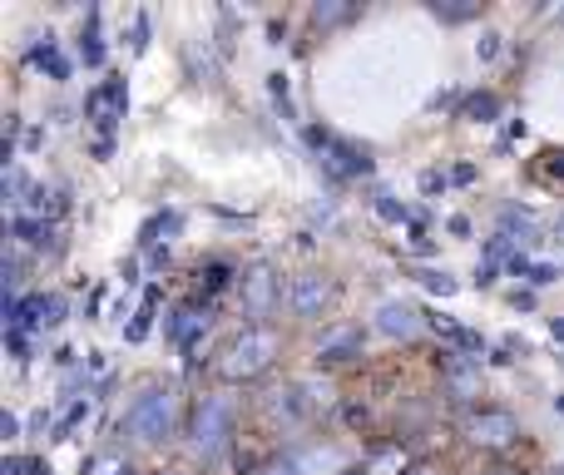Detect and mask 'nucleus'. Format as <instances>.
<instances>
[{
  "mask_svg": "<svg viewBox=\"0 0 564 475\" xmlns=\"http://www.w3.org/2000/svg\"><path fill=\"white\" fill-rule=\"evenodd\" d=\"M178 427V391L174 381H144L139 387V397L129 401L124 421H119V431H129L134 441H144V446H164L169 436H174Z\"/></svg>",
  "mask_w": 564,
  "mask_h": 475,
  "instance_id": "nucleus-1",
  "label": "nucleus"
},
{
  "mask_svg": "<svg viewBox=\"0 0 564 475\" xmlns=\"http://www.w3.org/2000/svg\"><path fill=\"white\" fill-rule=\"evenodd\" d=\"M278 352H282L278 332L263 327V322H253V327H243L238 337L224 342V352H218V377L224 381H253L273 367Z\"/></svg>",
  "mask_w": 564,
  "mask_h": 475,
  "instance_id": "nucleus-2",
  "label": "nucleus"
},
{
  "mask_svg": "<svg viewBox=\"0 0 564 475\" xmlns=\"http://www.w3.org/2000/svg\"><path fill=\"white\" fill-rule=\"evenodd\" d=\"M228 441H234V401L228 397H198L194 407V421H188V446H194V456L204 461H218L228 451Z\"/></svg>",
  "mask_w": 564,
  "mask_h": 475,
  "instance_id": "nucleus-3",
  "label": "nucleus"
},
{
  "mask_svg": "<svg viewBox=\"0 0 564 475\" xmlns=\"http://www.w3.org/2000/svg\"><path fill=\"white\" fill-rule=\"evenodd\" d=\"M307 139H312V149H317V164L327 179H361L371 169L367 149L351 144V139H337L332 129H307Z\"/></svg>",
  "mask_w": 564,
  "mask_h": 475,
  "instance_id": "nucleus-4",
  "label": "nucleus"
},
{
  "mask_svg": "<svg viewBox=\"0 0 564 475\" xmlns=\"http://www.w3.org/2000/svg\"><path fill=\"white\" fill-rule=\"evenodd\" d=\"M460 431H466V441H470V446H480V451H506V446H516V441H520V421L510 417L506 407L470 411Z\"/></svg>",
  "mask_w": 564,
  "mask_h": 475,
  "instance_id": "nucleus-5",
  "label": "nucleus"
},
{
  "mask_svg": "<svg viewBox=\"0 0 564 475\" xmlns=\"http://www.w3.org/2000/svg\"><path fill=\"white\" fill-rule=\"evenodd\" d=\"M278 298H282V282L268 262H253V268L238 272V307H243L248 317H268V312L278 307Z\"/></svg>",
  "mask_w": 564,
  "mask_h": 475,
  "instance_id": "nucleus-6",
  "label": "nucleus"
},
{
  "mask_svg": "<svg viewBox=\"0 0 564 475\" xmlns=\"http://www.w3.org/2000/svg\"><path fill=\"white\" fill-rule=\"evenodd\" d=\"M332 298H337V282H332L327 272H302V278H292V292H288L292 312L307 322H317L322 312L332 307Z\"/></svg>",
  "mask_w": 564,
  "mask_h": 475,
  "instance_id": "nucleus-7",
  "label": "nucleus"
},
{
  "mask_svg": "<svg viewBox=\"0 0 564 475\" xmlns=\"http://www.w3.org/2000/svg\"><path fill=\"white\" fill-rule=\"evenodd\" d=\"M124 109H129V89H124V79L119 75L99 79V85L85 95V115L95 119L99 129H115L119 119H124Z\"/></svg>",
  "mask_w": 564,
  "mask_h": 475,
  "instance_id": "nucleus-8",
  "label": "nucleus"
},
{
  "mask_svg": "<svg viewBox=\"0 0 564 475\" xmlns=\"http://www.w3.org/2000/svg\"><path fill=\"white\" fill-rule=\"evenodd\" d=\"M268 417L278 421L282 431H292V427H302V421L312 417V401H307V387H278V391H268Z\"/></svg>",
  "mask_w": 564,
  "mask_h": 475,
  "instance_id": "nucleus-9",
  "label": "nucleus"
},
{
  "mask_svg": "<svg viewBox=\"0 0 564 475\" xmlns=\"http://www.w3.org/2000/svg\"><path fill=\"white\" fill-rule=\"evenodd\" d=\"M441 377L456 397H476L480 391V357H466V352H441Z\"/></svg>",
  "mask_w": 564,
  "mask_h": 475,
  "instance_id": "nucleus-10",
  "label": "nucleus"
},
{
  "mask_svg": "<svg viewBox=\"0 0 564 475\" xmlns=\"http://www.w3.org/2000/svg\"><path fill=\"white\" fill-rule=\"evenodd\" d=\"M421 317H426V312H416L411 302H397V298L377 307V327L387 332V337H401V342L416 337V332H421Z\"/></svg>",
  "mask_w": 564,
  "mask_h": 475,
  "instance_id": "nucleus-11",
  "label": "nucleus"
},
{
  "mask_svg": "<svg viewBox=\"0 0 564 475\" xmlns=\"http://www.w3.org/2000/svg\"><path fill=\"white\" fill-rule=\"evenodd\" d=\"M361 357V327H332L327 337L317 342V361L322 367H341V361Z\"/></svg>",
  "mask_w": 564,
  "mask_h": 475,
  "instance_id": "nucleus-12",
  "label": "nucleus"
},
{
  "mask_svg": "<svg viewBox=\"0 0 564 475\" xmlns=\"http://www.w3.org/2000/svg\"><path fill=\"white\" fill-rule=\"evenodd\" d=\"M431 327H436L441 337L451 342V347H460V352H466V357H480V332L460 327V322H451V317H431Z\"/></svg>",
  "mask_w": 564,
  "mask_h": 475,
  "instance_id": "nucleus-13",
  "label": "nucleus"
},
{
  "mask_svg": "<svg viewBox=\"0 0 564 475\" xmlns=\"http://www.w3.org/2000/svg\"><path fill=\"white\" fill-rule=\"evenodd\" d=\"M30 60H35V65H45L55 79H65V75H69V60L59 55V45H55V35H50V30L35 40V45H30Z\"/></svg>",
  "mask_w": 564,
  "mask_h": 475,
  "instance_id": "nucleus-14",
  "label": "nucleus"
},
{
  "mask_svg": "<svg viewBox=\"0 0 564 475\" xmlns=\"http://www.w3.org/2000/svg\"><path fill=\"white\" fill-rule=\"evenodd\" d=\"M361 471H367V475H406L411 466H406V451H401V446H377Z\"/></svg>",
  "mask_w": 564,
  "mask_h": 475,
  "instance_id": "nucleus-15",
  "label": "nucleus"
},
{
  "mask_svg": "<svg viewBox=\"0 0 564 475\" xmlns=\"http://www.w3.org/2000/svg\"><path fill=\"white\" fill-rule=\"evenodd\" d=\"M234 278H238V272L228 268L224 258H214V262H204V268H198V292H204V298H214V292H224Z\"/></svg>",
  "mask_w": 564,
  "mask_h": 475,
  "instance_id": "nucleus-16",
  "label": "nucleus"
},
{
  "mask_svg": "<svg viewBox=\"0 0 564 475\" xmlns=\"http://www.w3.org/2000/svg\"><path fill=\"white\" fill-rule=\"evenodd\" d=\"M79 60H85V65H99V60H105V40H99V10H89V25L79 30Z\"/></svg>",
  "mask_w": 564,
  "mask_h": 475,
  "instance_id": "nucleus-17",
  "label": "nucleus"
},
{
  "mask_svg": "<svg viewBox=\"0 0 564 475\" xmlns=\"http://www.w3.org/2000/svg\"><path fill=\"white\" fill-rule=\"evenodd\" d=\"M154 312H159V288H149V292H144V307L134 312V322L124 327V337H129V342H144V337H149V322H154Z\"/></svg>",
  "mask_w": 564,
  "mask_h": 475,
  "instance_id": "nucleus-18",
  "label": "nucleus"
},
{
  "mask_svg": "<svg viewBox=\"0 0 564 475\" xmlns=\"http://www.w3.org/2000/svg\"><path fill=\"white\" fill-rule=\"evenodd\" d=\"M466 119H496L500 115V99L490 95V89H476V95H466V109H460Z\"/></svg>",
  "mask_w": 564,
  "mask_h": 475,
  "instance_id": "nucleus-19",
  "label": "nucleus"
},
{
  "mask_svg": "<svg viewBox=\"0 0 564 475\" xmlns=\"http://www.w3.org/2000/svg\"><path fill=\"white\" fill-rule=\"evenodd\" d=\"M416 278H421V288H426V292H436V298H451V292H456V288H460V282H456V278H451V272H446V268H421V272H416Z\"/></svg>",
  "mask_w": 564,
  "mask_h": 475,
  "instance_id": "nucleus-20",
  "label": "nucleus"
},
{
  "mask_svg": "<svg viewBox=\"0 0 564 475\" xmlns=\"http://www.w3.org/2000/svg\"><path fill=\"white\" fill-rule=\"evenodd\" d=\"M258 475H302V461L297 456H278L268 466H258Z\"/></svg>",
  "mask_w": 564,
  "mask_h": 475,
  "instance_id": "nucleus-21",
  "label": "nucleus"
},
{
  "mask_svg": "<svg viewBox=\"0 0 564 475\" xmlns=\"http://www.w3.org/2000/svg\"><path fill=\"white\" fill-rule=\"evenodd\" d=\"M347 15H351V6H312L317 25H337V20H347Z\"/></svg>",
  "mask_w": 564,
  "mask_h": 475,
  "instance_id": "nucleus-22",
  "label": "nucleus"
},
{
  "mask_svg": "<svg viewBox=\"0 0 564 475\" xmlns=\"http://www.w3.org/2000/svg\"><path fill=\"white\" fill-rule=\"evenodd\" d=\"M268 89H273V99H278V109L292 119V99H288V75H268Z\"/></svg>",
  "mask_w": 564,
  "mask_h": 475,
  "instance_id": "nucleus-23",
  "label": "nucleus"
},
{
  "mask_svg": "<svg viewBox=\"0 0 564 475\" xmlns=\"http://www.w3.org/2000/svg\"><path fill=\"white\" fill-rule=\"evenodd\" d=\"M85 417H89V401H75V407L65 411V421H59V436H69V431H75Z\"/></svg>",
  "mask_w": 564,
  "mask_h": 475,
  "instance_id": "nucleus-24",
  "label": "nucleus"
},
{
  "mask_svg": "<svg viewBox=\"0 0 564 475\" xmlns=\"http://www.w3.org/2000/svg\"><path fill=\"white\" fill-rule=\"evenodd\" d=\"M59 317H65V298H59V292H50V298H45V327H55Z\"/></svg>",
  "mask_w": 564,
  "mask_h": 475,
  "instance_id": "nucleus-25",
  "label": "nucleus"
},
{
  "mask_svg": "<svg viewBox=\"0 0 564 475\" xmlns=\"http://www.w3.org/2000/svg\"><path fill=\"white\" fill-rule=\"evenodd\" d=\"M476 55H480V60H496V55H500V35H496V30H486V35H480Z\"/></svg>",
  "mask_w": 564,
  "mask_h": 475,
  "instance_id": "nucleus-26",
  "label": "nucleus"
},
{
  "mask_svg": "<svg viewBox=\"0 0 564 475\" xmlns=\"http://www.w3.org/2000/svg\"><path fill=\"white\" fill-rule=\"evenodd\" d=\"M436 15L441 20H470L476 15V6H436Z\"/></svg>",
  "mask_w": 564,
  "mask_h": 475,
  "instance_id": "nucleus-27",
  "label": "nucleus"
},
{
  "mask_svg": "<svg viewBox=\"0 0 564 475\" xmlns=\"http://www.w3.org/2000/svg\"><path fill=\"white\" fill-rule=\"evenodd\" d=\"M421 188H426V194H436V188H446V174H441V169H426V174H421Z\"/></svg>",
  "mask_w": 564,
  "mask_h": 475,
  "instance_id": "nucleus-28",
  "label": "nucleus"
},
{
  "mask_svg": "<svg viewBox=\"0 0 564 475\" xmlns=\"http://www.w3.org/2000/svg\"><path fill=\"white\" fill-rule=\"evenodd\" d=\"M149 45V15H134V50Z\"/></svg>",
  "mask_w": 564,
  "mask_h": 475,
  "instance_id": "nucleus-29",
  "label": "nucleus"
},
{
  "mask_svg": "<svg viewBox=\"0 0 564 475\" xmlns=\"http://www.w3.org/2000/svg\"><path fill=\"white\" fill-rule=\"evenodd\" d=\"M550 174H555V179H564V149H550Z\"/></svg>",
  "mask_w": 564,
  "mask_h": 475,
  "instance_id": "nucleus-30",
  "label": "nucleus"
},
{
  "mask_svg": "<svg viewBox=\"0 0 564 475\" xmlns=\"http://www.w3.org/2000/svg\"><path fill=\"white\" fill-rule=\"evenodd\" d=\"M451 179H456V184H470V179H476V164H456L451 169Z\"/></svg>",
  "mask_w": 564,
  "mask_h": 475,
  "instance_id": "nucleus-31",
  "label": "nucleus"
},
{
  "mask_svg": "<svg viewBox=\"0 0 564 475\" xmlns=\"http://www.w3.org/2000/svg\"><path fill=\"white\" fill-rule=\"evenodd\" d=\"M109 475H134V466H129V461H115V466H109Z\"/></svg>",
  "mask_w": 564,
  "mask_h": 475,
  "instance_id": "nucleus-32",
  "label": "nucleus"
},
{
  "mask_svg": "<svg viewBox=\"0 0 564 475\" xmlns=\"http://www.w3.org/2000/svg\"><path fill=\"white\" fill-rule=\"evenodd\" d=\"M406 475H441V471H436V466H411Z\"/></svg>",
  "mask_w": 564,
  "mask_h": 475,
  "instance_id": "nucleus-33",
  "label": "nucleus"
},
{
  "mask_svg": "<svg viewBox=\"0 0 564 475\" xmlns=\"http://www.w3.org/2000/svg\"><path fill=\"white\" fill-rule=\"evenodd\" d=\"M550 327H555V337H564V317H555V322H550Z\"/></svg>",
  "mask_w": 564,
  "mask_h": 475,
  "instance_id": "nucleus-34",
  "label": "nucleus"
},
{
  "mask_svg": "<svg viewBox=\"0 0 564 475\" xmlns=\"http://www.w3.org/2000/svg\"><path fill=\"white\" fill-rule=\"evenodd\" d=\"M555 411H564V391H560V397H555Z\"/></svg>",
  "mask_w": 564,
  "mask_h": 475,
  "instance_id": "nucleus-35",
  "label": "nucleus"
},
{
  "mask_svg": "<svg viewBox=\"0 0 564 475\" xmlns=\"http://www.w3.org/2000/svg\"><path fill=\"white\" fill-rule=\"evenodd\" d=\"M486 475H520V471H486Z\"/></svg>",
  "mask_w": 564,
  "mask_h": 475,
  "instance_id": "nucleus-36",
  "label": "nucleus"
},
{
  "mask_svg": "<svg viewBox=\"0 0 564 475\" xmlns=\"http://www.w3.org/2000/svg\"><path fill=\"white\" fill-rule=\"evenodd\" d=\"M347 475H367V471H347Z\"/></svg>",
  "mask_w": 564,
  "mask_h": 475,
  "instance_id": "nucleus-37",
  "label": "nucleus"
},
{
  "mask_svg": "<svg viewBox=\"0 0 564 475\" xmlns=\"http://www.w3.org/2000/svg\"><path fill=\"white\" fill-rule=\"evenodd\" d=\"M169 475H174V471H169Z\"/></svg>",
  "mask_w": 564,
  "mask_h": 475,
  "instance_id": "nucleus-38",
  "label": "nucleus"
}]
</instances>
